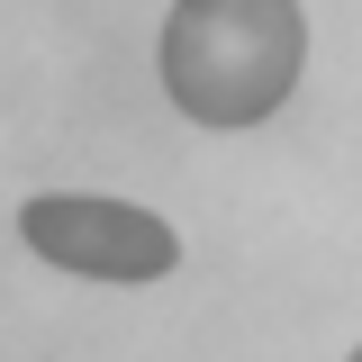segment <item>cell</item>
<instances>
[{
  "mask_svg": "<svg viewBox=\"0 0 362 362\" xmlns=\"http://www.w3.org/2000/svg\"><path fill=\"white\" fill-rule=\"evenodd\" d=\"M354 362H362V354H354Z\"/></svg>",
  "mask_w": 362,
  "mask_h": 362,
  "instance_id": "obj_3",
  "label": "cell"
},
{
  "mask_svg": "<svg viewBox=\"0 0 362 362\" xmlns=\"http://www.w3.org/2000/svg\"><path fill=\"white\" fill-rule=\"evenodd\" d=\"M18 235L37 245L45 263L90 272V281H154V272L181 263L173 226L154 209H127V199H28Z\"/></svg>",
  "mask_w": 362,
  "mask_h": 362,
  "instance_id": "obj_2",
  "label": "cell"
},
{
  "mask_svg": "<svg viewBox=\"0 0 362 362\" xmlns=\"http://www.w3.org/2000/svg\"><path fill=\"white\" fill-rule=\"evenodd\" d=\"M299 0H173L163 18V90L199 127H254L299 82Z\"/></svg>",
  "mask_w": 362,
  "mask_h": 362,
  "instance_id": "obj_1",
  "label": "cell"
}]
</instances>
